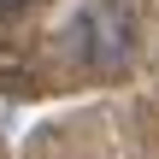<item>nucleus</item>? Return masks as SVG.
I'll return each instance as SVG.
<instances>
[{
    "label": "nucleus",
    "mask_w": 159,
    "mask_h": 159,
    "mask_svg": "<svg viewBox=\"0 0 159 159\" xmlns=\"http://www.w3.org/2000/svg\"><path fill=\"white\" fill-rule=\"evenodd\" d=\"M30 0H0V18H12V12H24Z\"/></svg>",
    "instance_id": "obj_2"
},
{
    "label": "nucleus",
    "mask_w": 159,
    "mask_h": 159,
    "mask_svg": "<svg viewBox=\"0 0 159 159\" xmlns=\"http://www.w3.org/2000/svg\"><path fill=\"white\" fill-rule=\"evenodd\" d=\"M71 41L89 71H124L136 53V12L124 0H89L71 24Z\"/></svg>",
    "instance_id": "obj_1"
}]
</instances>
